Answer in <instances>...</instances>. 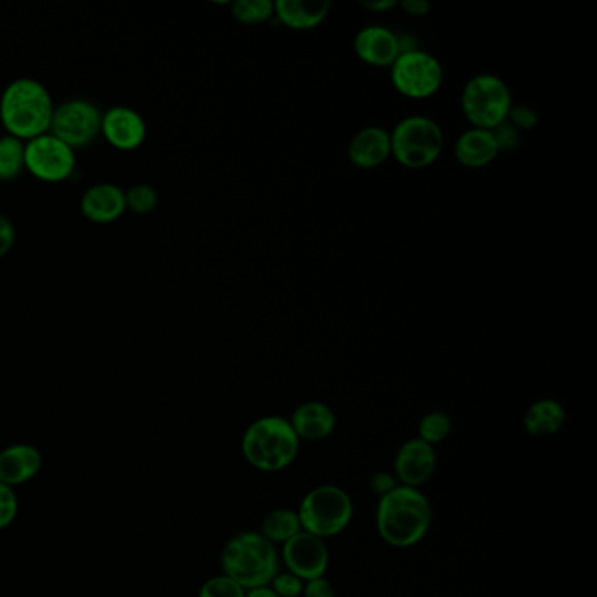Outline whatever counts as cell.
I'll return each mask as SVG.
<instances>
[{"label": "cell", "instance_id": "d590c367", "mask_svg": "<svg viewBox=\"0 0 597 597\" xmlns=\"http://www.w3.org/2000/svg\"><path fill=\"white\" fill-rule=\"evenodd\" d=\"M360 4L363 5V8L370 9V11H390V9L396 8L398 2H396V0H376V2H372V0H361Z\"/></svg>", "mask_w": 597, "mask_h": 597}, {"label": "cell", "instance_id": "cb8c5ba5", "mask_svg": "<svg viewBox=\"0 0 597 597\" xmlns=\"http://www.w3.org/2000/svg\"><path fill=\"white\" fill-rule=\"evenodd\" d=\"M232 14L244 25L263 23L273 16V2L272 0H237L232 5Z\"/></svg>", "mask_w": 597, "mask_h": 597}, {"label": "cell", "instance_id": "8992f818", "mask_svg": "<svg viewBox=\"0 0 597 597\" xmlns=\"http://www.w3.org/2000/svg\"><path fill=\"white\" fill-rule=\"evenodd\" d=\"M390 137L391 155L407 169H426L442 155L443 132L431 117H405Z\"/></svg>", "mask_w": 597, "mask_h": 597}, {"label": "cell", "instance_id": "6da1fadb", "mask_svg": "<svg viewBox=\"0 0 597 597\" xmlns=\"http://www.w3.org/2000/svg\"><path fill=\"white\" fill-rule=\"evenodd\" d=\"M431 526V505L419 489L398 485L379 498L376 529L387 545L408 549L426 537Z\"/></svg>", "mask_w": 597, "mask_h": 597}, {"label": "cell", "instance_id": "7a4b0ae2", "mask_svg": "<svg viewBox=\"0 0 597 597\" xmlns=\"http://www.w3.org/2000/svg\"><path fill=\"white\" fill-rule=\"evenodd\" d=\"M52 95L43 82L31 78L9 82L0 97V122L8 135L20 140H32L49 134L52 126Z\"/></svg>", "mask_w": 597, "mask_h": 597}, {"label": "cell", "instance_id": "7c38bea8", "mask_svg": "<svg viewBox=\"0 0 597 597\" xmlns=\"http://www.w3.org/2000/svg\"><path fill=\"white\" fill-rule=\"evenodd\" d=\"M100 134L104 135L113 148L120 151H134L140 148L146 135H148V126L134 109L117 105V108L109 109L108 113L102 114V126Z\"/></svg>", "mask_w": 597, "mask_h": 597}, {"label": "cell", "instance_id": "ba28073f", "mask_svg": "<svg viewBox=\"0 0 597 597\" xmlns=\"http://www.w3.org/2000/svg\"><path fill=\"white\" fill-rule=\"evenodd\" d=\"M391 81L408 99H429L442 87L443 69L433 55L407 49L391 66Z\"/></svg>", "mask_w": 597, "mask_h": 597}, {"label": "cell", "instance_id": "5b68a950", "mask_svg": "<svg viewBox=\"0 0 597 597\" xmlns=\"http://www.w3.org/2000/svg\"><path fill=\"white\" fill-rule=\"evenodd\" d=\"M354 505L342 487L319 485L308 491L298 508L303 531L328 540L337 537L351 523Z\"/></svg>", "mask_w": 597, "mask_h": 597}, {"label": "cell", "instance_id": "836d02e7", "mask_svg": "<svg viewBox=\"0 0 597 597\" xmlns=\"http://www.w3.org/2000/svg\"><path fill=\"white\" fill-rule=\"evenodd\" d=\"M302 597H335L334 585L329 584L325 576L305 582Z\"/></svg>", "mask_w": 597, "mask_h": 597}, {"label": "cell", "instance_id": "44dd1931", "mask_svg": "<svg viewBox=\"0 0 597 597\" xmlns=\"http://www.w3.org/2000/svg\"><path fill=\"white\" fill-rule=\"evenodd\" d=\"M566 423V410L555 399H538L523 414L522 425L531 437L545 438L559 433Z\"/></svg>", "mask_w": 597, "mask_h": 597}, {"label": "cell", "instance_id": "603a6c76", "mask_svg": "<svg viewBox=\"0 0 597 597\" xmlns=\"http://www.w3.org/2000/svg\"><path fill=\"white\" fill-rule=\"evenodd\" d=\"M25 170V144L13 135L0 137V182H13Z\"/></svg>", "mask_w": 597, "mask_h": 597}, {"label": "cell", "instance_id": "e575fe53", "mask_svg": "<svg viewBox=\"0 0 597 597\" xmlns=\"http://www.w3.org/2000/svg\"><path fill=\"white\" fill-rule=\"evenodd\" d=\"M402 9L410 16H426L431 11V5L426 0H403Z\"/></svg>", "mask_w": 597, "mask_h": 597}, {"label": "cell", "instance_id": "8fae6325", "mask_svg": "<svg viewBox=\"0 0 597 597\" xmlns=\"http://www.w3.org/2000/svg\"><path fill=\"white\" fill-rule=\"evenodd\" d=\"M281 555L288 572L303 582L320 578L328 570L329 552L326 540L303 529L282 545Z\"/></svg>", "mask_w": 597, "mask_h": 597}, {"label": "cell", "instance_id": "1f68e13d", "mask_svg": "<svg viewBox=\"0 0 597 597\" xmlns=\"http://www.w3.org/2000/svg\"><path fill=\"white\" fill-rule=\"evenodd\" d=\"M370 491L372 493H375L379 498H382V496H385V494H390L391 491L396 489L398 487V478L396 476L391 475V473L387 472H379L373 473L372 478H370Z\"/></svg>", "mask_w": 597, "mask_h": 597}, {"label": "cell", "instance_id": "9a60e30c", "mask_svg": "<svg viewBox=\"0 0 597 597\" xmlns=\"http://www.w3.org/2000/svg\"><path fill=\"white\" fill-rule=\"evenodd\" d=\"M79 207L88 222L108 225L125 214V191L116 184H109V182L95 184L85 191Z\"/></svg>", "mask_w": 597, "mask_h": 597}, {"label": "cell", "instance_id": "ac0fdd59", "mask_svg": "<svg viewBox=\"0 0 597 597\" xmlns=\"http://www.w3.org/2000/svg\"><path fill=\"white\" fill-rule=\"evenodd\" d=\"M390 156V132L381 126H367L358 132L349 144V160L358 169H375Z\"/></svg>", "mask_w": 597, "mask_h": 597}, {"label": "cell", "instance_id": "484cf974", "mask_svg": "<svg viewBox=\"0 0 597 597\" xmlns=\"http://www.w3.org/2000/svg\"><path fill=\"white\" fill-rule=\"evenodd\" d=\"M125 204L134 214H149L158 205V193L148 184H135L125 193Z\"/></svg>", "mask_w": 597, "mask_h": 597}, {"label": "cell", "instance_id": "f546056e", "mask_svg": "<svg viewBox=\"0 0 597 597\" xmlns=\"http://www.w3.org/2000/svg\"><path fill=\"white\" fill-rule=\"evenodd\" d=\"M493 132L494 140L498 144L499 151H508L519 144L520 132L510 122H503Z\"/></svg>", "mask_w": 597, "mask_h": 597}, {"label": "cell", "instance_id": "30bf717a", "mask_svg": "<svg viewBox=\"0 0 597 597\" xmlns=\"http://www.w3.org/2000/svg\"><path fill=\"white\" fill-rule=\"evenodd\" d=\"M25 169L49 184L67 181L76 170L75 149L55 135H40L25 144Z\"/></svg>", "mask_w": 597, "mask_h": 597}, {"label": "cell", "instance_id": "8d00e7d4", "mask_svg": "<svg viewBox=\"0 0 597 597\" xmlns=\"http://www.w3.org/2000/svg\"><path fill=\"white\" fill-rule=\"evenodd\" d=\"M246 597H279L278 594L273 593L272 587L267 585V587H258V589L247 590Z\"/></svg>", "mask_w": 597, "mask_h": 597}, {"label": "cell", "instance_id": "4dcf8cb0", "mask_svg": "<svg viewBox=\"0 0 597 597\" xmlns=\"http://www.w3.org/2000/svg\"><path fill=\"white\" fill-rule=\"evenodd\" d=\"M507 122L516 126L517 131H531L538 123V116L528 105H517L508 113Z\"/></svg>", "mask_w": 597, "mask_h": 597}, {"label": "cell", "instance_id": "4fadbf2b", "mask_svg": "<svg viewBox=\"0 0 597 597\" xmlns=\"http://www.w3.org/2000/svg\"><path fill=\"white\" fill-rule=\"evenodd\" d=\"M437 470V452L435 447L423 442L420 438H412L403 443L394 459V473L402 485L419 489L420 485L433 476Z\"/></svg>", "mask_w": 597, "mask_h": 597}, {"label": "cell", "instance_id": "7402d4cb", "mask_svg": "<svg viewBox=\"0 0 597 597\" xmlns=\"http://www.w3.org/2000/svg\"><path fill=\"white\" fill-rule=\"evenodd\" d=\"M302 531L298 511L291 508H275L264 516L261 522V537L267 538L273 545H284L288 540Z\"/></svg>", "mask_w": 597, "mask_h": 597}, {"label": "cell", "instance_id": "4316f807", "mask_svg": "<svg viewBox=\"0 0 597 597\" xmlns=\"http://www.w3.org/2000/svg\"><path fill=\"white\" fill-rule=\"evenodd\" d=\"M246 589H243L237 582L232 581L226 575L213 576L209 578L199 590V597H246Z\"/></svg>", "mask_w": 597, "mask_h": 597}, {"label": "cell", "instance_id": "52a82bcc", "mask_svg": "<svg viewBox=\"0 0 597 597\" xmlns=\"http://www.w3.org/2000/svg\"><path fill=\"white\" fill-rule=\"evenodd\" d=\"M461 108L473 128L494 131L507 122L511 105V93L498 76L478 75L470 79L461 95Z\"/></svg>", "mask_w": 597, "mask_h": 597}, {"label": "cell", "instance_id": "d6986e66", "mask_svg": "<svg viewBox=\"0 0 597 597\" xmlns=\"http://www.w3.org/2000/svg\"><path fill=\"white\" fill-rule=\"evenodd\" d=\"M328 0H278L273 4V13L282 25L293 31H311L320 25L328 16Z\"/></svg>", "mask_w": 597, "mask_h": 597}, {"label": "cell", "instance_id": "277c9868", "mask_svg": "<svg viewBox=\"0 0 597 597\" xmlns=\"http://www.w3.org/2000/svg\"><path fill=\"white\" fill-rule=\"evenodd\" d=\"M300 440L290 420L269 416L255 420L243 437L247 463L264 473L286 470L298 455Z\"/></svg>", "mask_w": 597, "mask_h": 597}, {"label": "cell", "instance_id": "d6a6232c", "mask_svg": "<svg viewBox=\"0 0 597 597\" xmlns=\"http://www.w3.org/2000/svg\"><path fill=\"white\" fill-rule=\"evenodd\" d=\"M16 229L5 214L0 213V258L13 249Z\"/></svg>", "mask_w": 597, "mask_h": 597}, {"label": "cell", "instance_id": "ffe728a7", "mask_svg": "<svg viewBox=\"0 0 597 597\" xmlns=\"http://www.w3.org/2000/svg\"><path fill=\"white\" fill-rule=\"evenodd\" d=\"M454 153L459 164L468 169H481L496 160L499 148L493 132L472 128L459 137Z\"/></svg>", "mask_w": 597, "mask_h": 597}, {"label": "cell", "instance_id": "f1b7e54d", "mask_svg": "<svg viewBox=\"0 0 597 597\" xmlns=\"http://www.w3.org/2000/svg\"><path fill=\"white\" fill-rule=\"evenodd\" d=\"M18 498L13 487L0 482V529H5L13 523L18 516Z\"/></svg>", "mask_w": 597, "mask_h": 597}, {"label": "cell", "instance_id": "3957f363", "mask_svg": "<svg viewBox=\"0 0 597 597\" xmlns=\"http://www.w3.org/2000/svg\"><path fill=\"white\" fill-rule=\"evenodd\" d=\"M222 567L243 589L267 587L279 573V552L261 532H240L226 541Z\"/></svg>", "mask_w": 597, "mask_h": 597}, {"label": "cell", "instance_id": "5bb4252c", "mask_svg": "<svg viewBox=\"0 0 597 597\" xmlns=\"http://www.w3.org/2000/svg\"><path fill=\"white\" fill-rule=\"evenodd\" d=\"M354 52L358 58L369 66H393L396 58L402 55V40L385 26H364L356 35Z\"/></svg>", "mask_w": 597, "mask_h": 597}, {"label": "cell", "instance_id": "9c48e42d", "mask_svg": "<svg viewBox=\"0 0 597 597\" xmlns=\"http://www.w3.org/2000/svg\"><path fill=\"white\" fill-rule=\"evenodd\" d=\"M102 113L90 100L72 99L53 111L49 134L70 149H82L99 137Z\"/></svg>", "mask_w": 597, "mask_h": 597}, {"label": "cell", "instance_id": "83f0119b", "mask_svg": "<svg viewBox=\"0 0 597 597\" xmlns=\"http://www.w3.org/2000/svg\"><path fill=\"white\" fill-rule=\"evenodd\" d=\"M303 585H305V582L290 572H279L275 578L270 582V587L279 597H302Z\"/></svg>", "mask_w": 597, "mask_h": 597}, {"label": "cell", "instance_id": "2e32d148", "mask_svg": "<svg viewBox=\"0 0 597 597\" xmlns=\"http://www.w3.org/2000/svg\"><path fill=\"white\" fill-rule=\"evenodd\" d=\"M43 466V455L31 443H14L0 452V482L16 487L32 481Z\"/></svg>", "mask_w": 597, "mask_h": 597}, {"label": "cell", "instance_id": "d4e9b609", "mask_svg": "<svg viewBox=\"0 0 597 597\" xmlns=\"http://www.w3.org/2000/svg\"><path fill=\"white\" fill-rule=\"evenodd\" d=\"M452 431V420L443 412H429L419 425V438L429 446H437L447 440Z\"/></svg>", "mask_w": 597, "mask_h": 597}, {"label": "cell", "instance_id": "e0dca14e", "mask_svg": "<svg viewBox=\"0 0 597 597\" xmlns=\"http://www.w3.org/2000/svg\"><path fill=\"white\" fill-rule=\"evenodd\" d=\"M290 423L300 442H320L334 433L337 417L326 403L307 402L293 412Z\"/></svg>", "mask_w": 597, "mask_h": 597}]
</instances>
